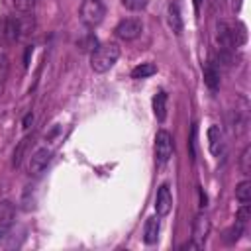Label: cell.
Listing matches in <instances>:
<instances>
[{
  "label": "cell",
  "instance_id": "ba28073f",
  "mask_svg": "<svg viewBox=\"0 0 251 251\" xmlns=\"http://www.w3.org/2000/svg\"><path fill=\"white\" fill-rule=\"evenodd\" d=\"M173 208V194H171V188L169 184H161L157 188V196H155V210L159 216H169Z\"/></svg>",
  "mask_w": 251,
  "mask_h": 251
},
{
  "label": "cell",
  "instance_id": "277c9868",
  "mask_svg": "<svg viewBox=\"0 0 251 251\" xmlns=\"http://www.w3.org/2000/svg\"><path fill=\"white\" fill-rule=\"evenodd\" d=\"M173 153H175L173 135L167 129L157 131V135H155V157H157V163L159 165H165L173 157Z\"/></svg>",
  "mask_w": 251,
  "mask_h": 251
},
{
  "label": "cell",
  "instance_id": "3957f363",
  "mask_svg": "<svg viewBox=\"0 0 251 251\" xmlns=\"http://www.w3.org/2000/svg\"><path fill=\"white\" fill-rule=\"evenodd\" d=\"M78 16H80V22L88 27H94L98 25L104 16H106V8L100 0H84L78 8Z\"/></svg>",
  "mask_w": 251,
  "mask_h": 251
},
{
  "label": "cell",
  "instance_id": "ffe728a7",
  "mask_svg": "<svg viewBox=\"0 0 251 251\" xmlns=\"http://www.w3.org/2000/svg\"><path fill=\"white\" fill-rule=\"evenodd\" d=\"M12 4H14V8H16L18 12H22V14H29V12H33V8H35V0H12Z\"/></svg>",
  "mask_w": 251,
  "mask_h": 251
},
{
  "label": "cell",
  "instance_id": "44dd1931",
  "mask_svg": "<svg viewBox=\"0 0 251 251\" xmlns=\"http://www.w3.org/2000/svg\"><path fill=\"white\" fill-rule=\"evenodd\" d=\"M147 2H149V0H122V4H124L127 10H131V12H141V10H145V8H147Z\"/></svg>",
  "mask_w": 251,
  "mask_h": 251
},
{
  "label": "cell",
  "instance_id": "7c38bea8",
  "mask_svg": "<svg viewBox=\"0 0 251 251\" xmlns=\"http://www.w3.org/2000/svg\"><path fill=\"white\" fill-rule=\"evenodd\" d=\"M167 22H169V27L176 35L182 33V18H180V10H178V6L175 2H171L169 8H167Z\"/></svg>",
  "mask_w": 251,
  "mask_h": 251
},
{
  "label": "cell",
  "instance_id": "4fadbf2b",
  "mask_svg": "<svg viewBox=\"0 0 251 251\" xmlns=\"http://www.w3.org/2000/svg\"><path fill=\"white\" fill-rule=\"evenodd\" d=\"M16 218V206L10 200H0V226L8 227L14 224Z\"/></svg>",
  "mask_w": 251,
  "mask_h": 251
},
{
  "label": "cell",
  "instance_id": "ac0fdd59",
  "mask_svg": "<svg viewBox=\"0 0 251 251\" xmlns=\"http://www.w3.org/2000/svg\"><path fill=\"white\" fill-rule=\"evenodd\" d=\"M239 169L243 175H249L251 173V147L247 145L241 153V159H239Z\"/></svg>",
  "mask_w": 251,
  "mask_h": 251
},
{
  "label": "cell",
  "instance_id": "2e32d148",
  "mask_svg": "<svg viewBox=\"0 0 251 251\" xmlns=\"http://www.w3.org/2000/svg\"><path fill=\"white\" fill-rule=\"evenodd\" d=\"M155 73H157V67H155L153 63H141V65H137V67L131 71V78L139 80V78H147V76H151V75H155Z\"/></svg>",
  "mask_w": 251,
  "mask_h": 251
},
{
  "label": "cell",
  "instance_id": "603a6c76",
  "mask_svg": "<svg viewBox=\"0 0 251 251\" xmlns=\"http://www.w3.org/2000/svg\"><path fill=\"white\" fill-rule=\"evenodd\" d=\"M249 218H251V206H249V204H243V206L237 210V222L245 226Z\"/></svg>",
  "mask_w": 251,
  "mask_h": 251
},
{
  "label": "cell",
  "instance_id": "9a60e30c",
  "mask_svg": "<svg viewBox=\"0 0 251 251\" xmlns=\"http://www.w3.org/2000/svg\"><path fill=\"white\" fill-rule=\"evenodd\" d=\"M153 112H155V118L159 122H165V118H167V92L159 90L153 96Z\"/></svg>",
  "mask_w": 251,
  "mask_h": 251
},
{
  "label": "cell",
  "instance_id": "5b68a950",
  "mask_svg": "<svg viewBox=\"0 0 251 251\" xmlns=\"http://www.w3.org/2000/svg\"><path fill=\"white\" fill-rule=\"evenodd\" d=\"M141 29H143V24H141V20H137V18H126V20H122L118 25H116V35L120 37V39H124V41H133V39H137L139 35H141Z\"/></svg>",
  "mask_w": 251,
  "mask_h": 251
},
{
  "label": "cell",
  "instance_id": "83f0119b",
  "mask_svg": "<svg viewBox=\"0 0 251 251\" xmlns=\"http://www.w3.org/2000/svg\"><path fill=\"white\" fill-rule=\"evenodd\" d=\"M192 4H194V12H198V10H200V4H202V0H192Z\"/></svg>",
  "mask_w": 251,
  "mask_h": 251
},
{
  "label": "cell",
  "instance_id": "d4e9b609",
  "mask_svg": "<svg viewBox=\"0 0 251 251\" xmlns=\"http://www.w3.org/2000/svg\"><path fill=\"white\" fill-rule=\"evenodd\" d=\"M6 73H8V59H6L4 53H0V82L4 80Z\"/></svg>",
  "mask_w": 251,
  "mask_h": 251
},
{
  "label": "cell",
  "instance_id": "7a4b0ae2",
  "mask_svg": "<svg viewBox=\"0 0 251 251\" xmlns=\"http://www.w3.org/2000/svg\"><path fill=\"white\" fill-rule=\"evenodd\" d=\"M218 43L222 49H231L241 43H245V27L243 24H231V22H220L218 24Z\"/></svg>",
  "mask_w": 251,
  "mask_h": 251
},
{
  "label": "cell",
  "instance_id": "4316f807",
  "mask_svg": "<svg viewBox=\"0 0 251 251\" xmlns=\"http://www.w3.org/2000/svg\"><path fill=\"white\" fill-rule=\"evenodd\" d=\"M206 204H208V198H206V194L200 190V206H202V208H206Z\"/></svg>",
  "mask_w": 251,
  "mask_h": 251
},
{
  "label": "cell",
  "instance_id": "d6986e66",
  "mask_svg": "<svg viewBox=\"0 0 251 251\" xmlns=\"http://www.w3.org/2000/svg\"><path fill=\"white\" fill-rule=\"evenodd\" d=\"M241 233H243V224L235 222V226H231V227L226 231V241H227V243H233V241L239 239Z\"/></svg>",
  "mask_w": 251,
  "mask_h": 251
},
{
  "label": "cell",
  "instance_id": "6da1fadb",
  "mask_svg": "<svg viewBox=\"0 0 251 251\" xmlns=\"http://www.w3.org/2000/svg\"><path fill=\"white\" fill-rule=\"evenodd\" d=\"M120 57V47L116 43H102L92 49L90 53V67L94 73H106L110 71Z\"/></svg>",
  "mask_w": 251,
  "mask_h": 251
},
{
  "label": "cell",
  "instance_id": "52a82bcc",
  "mask_svg": "<svg viewBox=\"0 0 251 251\" xmlns=\"http://www.w3.org/2000/svg\"><path fill=\"white\" fill-rule=\"evenodd\" d=\"M49 161H51V149H47V147H39V149H35V151L31 153L27 169H29L31 175H39V173H43V171L47 169Z\"/></svg>",
  "mask_w": 251,
  "mask_h": 251
},
{
  "label": "cell",
  "instance_id": "5bb4252c",
  "mask_svg": "<svg viewBox=\"0 0 251 251\" xmlns=\"http://www.w3.org/2000/svg\"><path fill=\"white\" fill-rule=\"evenodd\" d=\"M204 82L212 92H218V88H220V73L216 71V67L212 63L204 65Z\"/></svg>",
  "mask_w": 251,
  "mask_h": 251
},
{
  "label": "cell",
  "instance_id": "cb8c5ba5",
  "mask_svg": "<svg viewBox=\"0 0 251 251\" xmlns=\"http://www.w3.org/2000/svg\"><path fill=\"white\" fill-rule=\"evenodd\" d=\"M25 143H27V139H22V143H20L18 151L14 153V167H18V165H20V161H22V153H24V149H25Z\"/></svg>",
  "mask_w": 251,
  "mask_h": 251
},
{
  "label": "cell",
  "instance_id": "7402d4cb",
  "mask_svg": "<svg viewBox=\"0 0 251 251\" xmlns=\"http://www.w3.org/2000/svg\"><path fill=\"white\" fill-rule=\"evenodd\" d=\"M188 157L194 161L196 159V124L190 127V139H188Z\"/></svg>",
  "mask_w": 251,
  "mask_h": 251
},
{
  "label": "cell",
  "instance_id": "484cf974",
  "mask_svg": "<svg viewBox=\"0 0 251 251\" xmlns=\"http://www.w3.org/2000/svg\"><path fill=\"white\" fill-rule=\"evenodd\" d=\"M31 122H33V114H31V112H29V114H25V116H24V122H22V124H24V127H25V129H27V127H29V124H31Z\"/></svg>",
  "mask_w": 251,
  "mask_h": 251
},
{
  "label": "cell",
  "instance_id": "e0dca14e",
  "mask_svg": "<svg viewBox=\"0 0 251 251\" xmlns=\"http://www.w3.org/2000/svg\"><path fill=\"white\" fill-rule=\"evenodd\" d=\"M235 198L241 204H249L251 202V180H241L235 186Z\"/></svg>",
  "mask_w": 251,
  "mask_h": 251
},
{
  "label": "cell",
  "instance_id": "9c48e42d",
  "mask_svg": "<svg viewBox=\"0 0 251 251\" xmlns=\"http://www.w3.org/2000/svg\"><path fill=\"white\" fill-rule=\"evenodd\" d=\"M2 35L6 37L8 43H14L16 39L22 37V24H20V18H6L4 20V27H2Z\"/></svg>",
  "mask_w": 251,
  "mask_h": 251
},
{
  "label": "cell",
  "instance_id": "8992f818",
  "mask_svg": "<svg viewBox=\"0 0 251 251\" xmlns=\"http://www.w3.org/2000/svg\"><path fill=\"white\" fill-rule=\"evenodd\" d=\"M210 227H212L210 218H208L204 212H200V214L194 218V222H192V241H194L198 247L204 245V241H206V237H208V233H210Z\"/></svg>",
  "mask_w": 251,
  "mask_h": 251
},
{
  "label": "cell",
  "instance_id": "30bf717a",
  "mask_svg": "<svg viewBox=\"0 0 251 251\" xmlns=\"http://www.w3.org/2000/svg\"><path fill=\"white\" fill-rule=\"evenodd\" d=\"M159 229H161L159 218H157V216L147 218V220H145V229H143V241H145L147 245L157 243V239H159Z\"/></svg>",
  "mask_w": 251,
  "mask_h": 251
},
{
  "label": "cell",
  "instance_id": "8fae6325",
  "mask_svg": "<svg viewBox=\"0 0 251 251\" xmlns=\"http://www.w3.org/2000/svg\"><path fill=\"white\" fill-rule=\"evenodd\" d=\"M208 145H210V151L212 155H220L222 149H224V133L218 126H210L208 127Z\"/></svg>",
  "mask_w": 251,
  "mask_h": 251
}]
</instances>
